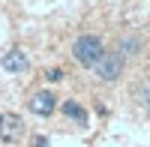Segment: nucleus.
<instances>
[{
    "mask_svg": "<svg viewBox=\"0 0 150 147\" xmlns=\"http://www.w3.org/2000/svg\"><path fill=\"white\" fill-rule=\"evenodd\" d=\"M21 138H24V120L18 114H12V111H3L0 114V141L15 144Z\"/></svg>",
    "mask_w": 150,
    "mask_h": 147,
    "instance_id": "nucleus-3",
    "label": "nucleus"
},
{
    "mask_svg": "<svg viewBox=\"0 0 150 147\" xmlns=\"http://www.w3.org/2000/svg\"><path fill=\"white\" fill-rule=\"evenodd\" d=\"M132 96H135V102L150 114V78H141L138 84H135V87H132Z\"/></svg>",
    "mask_w": 150,
    "mask_h": 147,
    "instance_id": "nucleus-8",
    "label": "nucleus"
},
{
    "mask_svg": "<svg viewBox=\"0 0 150 147\" xmlns=\"http://www.w3.org/2000/svg\"><path fill=\"white\" fill-rule=\"evenodd\" d=\"M45 81H51V84H57V81H63V69H45Z\"/></svg>",
    "mask_w": 150,
    "mask_h": 147,
    "instance_id": "nucleus-9",
    "label": "nucleus"
},
{
    "mask_svg": "<svg viewBox=\"0 0 150 147\" xmlns=\"http://www.w3.org/2000/svg\"><path fill=\"white\" fill-rule=\"evenodd\" d=\"M27 108H30L36 117H51V114H54V108H57V96H54L51 90H36V93L30 96Z\"/></svg>",
    "mask_w": 150,
    "mask_h": 147,
    "instance_id": "nucleus-5",
    "label": "nucleus"
},
{
    "mask_svg": "<svg viewBox=\"0 0 150 147\" xmlns=\"http://www.w3.org/2000/svg\"><path fill=\"white\" fill-rule=\"evenodd\" d=\"M141 45H144V42H141L138 33H123L120 39H117V51L129 60V57H138V54H141Z\"/></svg>",
    "mask_w": 150,
    "mask_h": 147,
    "instance_id": "nucleus-6",
    "label": "nucleus"
},
{
    "mask_svg": "<svg viewBox=\"0 0 150 147\" xmlns=\"http://www.w3.org/2000/svg\"><path fill=\"white\" fill-rule=\"evenodd\" d=\"M33 147H51V144H48L45 135H36V138H33Z\"/></svg>",
    "mask_w": 150,
    "mask_h": 147,
    "instance_id": "nucleus-10",
    "label": "nucleus"
},
{
    "mask_svg": "<svg viewBox=\"0 0 150 147\" xmlns=\"http://www.w3.org/2000/svg\"><path fill=\"white\" fill-rule=\"evenodd\" d=\"M63 114H66V120H72L75 126H87V111L81 108V102H75V99H66L63 105Z\"/></svg>",
    "mask_w": 150,
    "mask_h": 147,
    "instance_id": "nucleus-7",
    "label": "nucleus"
},
{
    "mask_svg": "<svg viewBox=\"0 0 150 147\" xmlns=\"http://www.w3.org/2000/svg\"><path fill=\"white\" fill-rule=\"evenodd\" d=\"M105 51L108 48L102 42V36H96V33H81L72 42V60L78 66H84V69H96L99 60L105 57Z\"/></svg>",
    "mask_w": 150,
    "mask_h": 147,
    "instance_id": "nucleus-1",
    "label": "nucleus"
},
{
    "mask_svg": "<svg viewBox=\"0 0 150 147\" xmlns=\"http://www.w3.org/2000/svg\"><path fill=\"white\" fill-rule=\"evenodd\" d=\"M123 69H126V57H123L117 48H114V51H105V57L99 60V66H96L93 72H96L99 81L111 84V81H117V78L123 75Z\"/></svg>",
    "mask_w": 150,
    "mask_h": 147,
    "instance_id": "nucleus-2",
    "label": "nucleus"
},
{
    "mask_svg": "<svg viewBox=\"0 0 150 147\" xmlns=\"http://www.w3.org/2000/svg\"><path fill=\"white\" fill-rule=\"evenodd\" d=\"M0 66H3L9 75H24V72L30 69V57H27V51H21V48H9V51L0 57Z\"/></svg>",
    "mask_w": 150,
    "mask_h": 147,
    "instance_id": "nucleus-4",
    "label": "nucleus"
}]
</instances>
